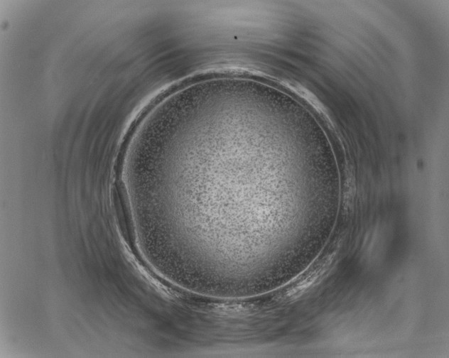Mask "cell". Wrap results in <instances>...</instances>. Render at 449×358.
<instances>
[{"label":"cell","instance_id":"obj_1","mask_svg":"<svg viewBox=\"0 0 449 358\" xmlns=\"http://www.w3.org/2000/svg\"><path fill=\"white\" fill-rule=\"evenodd\" d=\"M332 260V256H325L311 265L291 281L282 291L278 292V298L283 302H291L302 296L322 279L329 270Z\"/></svg>","mask_w":449,"mask_h":358}]
</instances>
